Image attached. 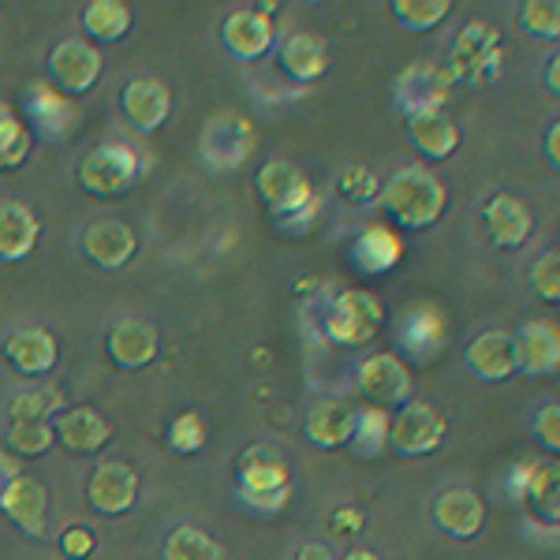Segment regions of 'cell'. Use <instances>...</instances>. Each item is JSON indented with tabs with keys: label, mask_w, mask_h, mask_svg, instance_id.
Returning <instances> with one entry per match:
<instances>
[{
	"label": "cell",
	"mask_w": 560,
	"mask_h": 560,
	"mask_svg": "<svg viewBox=\"0 0 560 560\" xmlns=\"http://www.w3.org/2000/svg\"><path fill=\"white\" fill-rule=\"evenodd\" d=\"M377 210H382L385 221L396 224V229L422 232V229H433V224L445 217L448 191L427 165H408L382 184Z\"/></svg>",
	"instance_id": "cell-1"
},
{
	"label": "cell",
	"mask_w": 560,
	"mask_h": 560,
	"mask_svg": "<svg viewBox=\"0 0 560 560\" xmlns=\"http://www.w3.org/2000/svg\"><path fill=\"white\" fill-rule=\"evenodd\" d=\"M382 322H385L382 300L363 292V288H351V292H340L329 303V311H325V337L340 348H359L377 337Z\"/></svg>",
	"instance_id": "cell-2"
},
{
	"label": "cell",
	"mask_w": 560,
	"mask_h": 560,
	"mask_svg": "<svg viewBox=\"0 0 560 560\" xmlns=\"http://www.w3.org/2000/svg\"><path fill=\"white\" fill-rule=\"evenodd\" d=\"M448 419L427 400H408L388 422V448L396 456H430L445 445Z\"/></svg>",
	"instance_id": "cell-3"
},
{
	"label": "cell",
	"mask_w": 560,
	"mask_h": 560,
	"mask_svg": "<svg viewBox=\"0 0 560 560\" xmlns=\"http://www.w3.org/2000/svg\"><path fill=\"white\" fill-rule=\"evenodd\" d=\"M139 179V158L124 142H105V147L90 150L79 165V184L97 198H116L131 191V184Z\"/></svg>",
	"instance_id": "cell-4"
},
{
	"label": "cell",
	"mask_w": 560,
	"mask_h": 560,
	"mask_svg": "<svg viewBox=\"0 0 560 560\" xmlns=\"http://www.w3.org/2000/svg\"><path fill=\"white\" fill-rule=\"evenodd\" d=\"M355 393L366 400V408H396V404H408L411 400V370L400 363L396 355L388 351H377L359 363L355 374Z\"/></svg>",
	"instance_id": "cell-5"
},
{
	"label": "cell",
	"mask_w": 560,
	"mask_h": 560,
	"mask_svg": "<svg viewBox=\"0 0 560 560\" xmlns=\"http://www.w3.org/2000/svg\"><path fill=\"white\" fill-rule=\"evenodd\" d=\"M396 340H400V351L411 363H433L448 345V322L441 314V306L433 303L404 306V314L396 318Z\"/></svg>",
	"instance_id": "cell-6"
},
{
	"label": "cell",
	"mask_w": 560,
	"mask_h": 560,
	"mask_svg": "<svg viewBox=\"0 0 560 560\" xmlns=\"http://www.w3.org/2000/svg\"><path fill=\"white\" fill-rule=\"evenodd\" d=\"M448 94H453V75L438 65H411L396 79V105L404 108L408 120L427 113H445Z\"/></svg>",
	"instance_id": "cell-7"
},
{
	"label": "cell",
	"mask_w": 560,
	"mask_h": 560,
	"mask_svg": "<svg viewBox=\"0 0 560 560\" xmlns=\"http://www.w3.org/2000/svg\"><path fill=\"white\" fill-rule=\"evenodd\" d=\"M255 187L261 195V206L273 217H280V221L303 213L314 198L306 176L295 165H288V161H269V165H261L255 176Z\"/></svg>",
	"instance_id": "cell-8"
},
{
	"label": "cell",
	"mask_w": 560,
	"mask_h": 560,
	"mask_svg": "<svg viewBox=\"0 0 560 560\" xmlns=\"http://www.w3.org/2000/svg\"><path fill=\"white\" fill-rule=\"evenodd\" d=\"M516 340V374L523 377H557L560 374V325L549 318L523 322Z\"/></svg>",
	"instance_id": "cell-9"
},
{
	"label": "cell",
	"mask_w": 560,
	"mask_h": 560,
	"mask_svg": "<svg viewBox=\"0 0 560 560\" xmlns=\"http://www.w3.org/2000/svg\"><path fill=\"white\" fill-rule=\"evenodd\" d=\"M273 38H277V26L269 20V8H243V12H232L221 26L224 52L232 60H240V65L266 57Z\"/></svg>",
	"instance_id": "cell-10"
},
{
	"label": "cell",
	"mask_w": 560,
	"mask_h": 560,
	"mask_svg": "<svg viewBox=\"0 0 560 560\" xmlns=\"http://www.w3.org/2000/svg\"><path fill=\"white\" fill-rule=\"evenodd\" d=\"M482 229L497 250H520L530 240V232H535V217H530L527 202H520L516 195L497 191L482 206Z\"/></svg>",
	"instance_id": "cell-11"
},
{
	"label": "cell",
	"mask_w": 560,
	"mask_h": 560,
	"mask_svg": "<svg viewBox=\"0 0 560 560\" xmlns=\"http://www.w3.org/2000/svg\"><path fill=\"white\" fill-rule=\"evenodd\" d=\"M467 374L482 385H501L516 374V340L504 329H486L464 351Z\"/></svg>",
	"instance_id": "cell-12"
},
{
	"label": "cell",
	"mask_w": 560,
	"mask_h": 560,
	"mask_svg": "<svg viewBox=\"0 0 560 560\" xmlns=\"http://www.w3.org/2000/svg\"><path fill=\"white\" fill-rule=\"evenodd\" d=\"M86 501L94 504L102 516H124V512L135 509L139 501V478L128 464L120 459H105V464L94 467L86 482Z\"/></svg>",
	"instance_id": "cell-13"
},
{
	"label": "cell",
	"mask_w": 560,
	"mask_h": 560,
	"mask_svg": "<svg viewBox=\"0 0 560 560\" xmlns=\"http://www.w3.org/2000/svg\"><path fill=\"white\" fill-rule=\"evenodd\" d=\"M359 422V404L345 400V396H325L306 411L303 433L314 448H345L351 445V433Z\"/></svg>",
	"instance_id": "cell-14"
},
{
	"label": "cell",
	"mask_w": 560,
	"mask_h": 560,
	"mask_svg": "<svg viewBox=\"0 0 560 560\" xmlns=\"http://www.w3.org/2000/svg\"><path fill=\"white\" fill-rule=\"evenodd\" d=\"M433 520L445 530L448 538L467 541L475 535H482L486 527V501L467 486H448L445 493L433 501Z\"/></svg>",
	"instance_id": "cell-15"
},
{
	"label": "cell",
	"mask_w": 560,
	"mask_h": 560,
	"mask_svg": "<svg viewBox=\"0 0 560 560\" xmlns=\"http://www.w3.org/2000/svg\"><path fill=\"white\" fill-rule=\"evenodd\" d=\"M49 71H52V83L65 90V94H86L102 79V52L86 42H65L52 49Z\"/></svg>",
	"instance_id": "cell-16"
},
{
	"label": "cell",
	"mask_w": 560,
	"mask_h": 560,
	"mask_svg": "<svg viewBox=\"0 0 560 560\" xmlns=\"http://www.w3.org/2000/svg\"><path fill=\"white\" fill-rule=\"evenodd\" d=\"M0 512L23 530V535L38 538L45 530V512H49V497L45 486L31 475H15L12 482L0 490Z\"/></svg>",
	"instance_id": "cell-17"
},
{
	"label": "cell",
	"mask_w": 560,
	"mask_h": 560,
	"mask_svg": "<svg viewBox=\"0 0 560 560\" xmlns=\"http://www.w3.org/2000/svg\"><path fill=\"white\" fill-rule=\"evenodd\" d=\"M404 258V240L388 224H370L351 240V266L363 277H382L388 269H396Z\"/></svg>",
	"instance_id": "cell-18"
},
{
	"label": "cell",
	"mask_w": 560,
	"mask_h": 560,
	"mask_svg": "<svg viewBox=\"0 0 560 560\" xmlns=\"http://www.w3.org/2000/svg\"><path fill=\"white\" fill-rule=\"evenodd\" d=\"M108 359L120 370H142L158 359V329L150 322L124 318L108 332Z\"/></svg>",
	"instance_id": "cell-19"
},
{
	"label": "cell",
	"mask_w": 560,
	"mask_h": 560,
	"mask_svg": "<svg viewBox=\"0 0 560 560\" xmlns=\"http://www.w3.org/2000/svg\"><path fill=\"white\" fill-rule=\"evenodd\" d=\"M236 493H288L284 456L269 445L247 448L236 467Z\"/></svg>",
	"instance_id": "cell-20"
},
{
	"label": "cell",
	"mask_w": 560,
	"mask_h": 560,
	"mask_svg": "<svg viewBox=\"0 0 560 560\" xmlns=\"http://www.w3.org/2000/svg\"><path fill=\"white\" fill-rule=\"evenodd\" d=\"M255 150V128L243 116H217L206 128V158L217 168H236Z\"/></svg>",
	"instance_id": "cell-21"
},
{
	"label": "cell",
	"mask_w": 560,
	"mask_h": 560,
	"mask_svg": "<svg viewBox=\"0 0 560 560\" xmlns=\"http://www.w3.org/2000/svg\"><path fill=\"white\" fill-rule=\"evenodd\" d=\"M277 65L292 83H314L329 68V45L318 34H292L277 49Z\"/></svg>",
	"instance_id": "cell-22"
},
{
	"label": "cell",
	"mask_w": 560,
	"mask_h": 560,
	"mask_svg": "<svg viewBox=\"0 0 560 560\" xmlns=\"http://www.w3.org/2000/svg\"><path fill=\"white\" fill-rule=\"evenodd\" d=\"M408 142L419 158L427 161H445L459 150V128L448 113H427L408 120Z\"/></svg>",
	"instance_id": "cell-23"
},
{
	"label": "cell",
	"mask_w": 560,
	"mask_h": 560,
	"mask_svg": "<svg viewBox=\"0 0 560 560\" xmlns=\"http://www.w3.org/2000/svg\"><path fill=\"white\" fill-rule=\"evenodd\" d=\"M135 247H139V240H135V232L124 221H97V224H90L86 236H83L86 258L97 261L102 269L128 266Z\"/></svg>",
	"instance_id": "cell-24"
},
{
	"label": "cell",
	"mask_w": 560,
	"mask_h": 560,
	"mask_svg": "<svg viewBox=\"0 0 560 560\" xmlns=\"http://www.w3.org/2000/svg\"><path fill=\"white\" fill-rule=\"evenodd\" d=\"M52 433H57L60 445L75 456H94L108 445V422L90 408L65 411L57 422H52Z\"/></svg>",
	"instance_id": "cell-25"
},
{
	"label": "cell",
	"mask_w": 560,
	"mask_h": 560,
	"mask_svg": "<svg viewBox=\"0 0 560 560\" xmlns=\"http://www.w3.org/2000/svg\"><path fill=\"white\" fill-rule=\"evenodd\" d=\"M168 86L158 79H131L124 86V113L139 131H158L168 120Z\"/></svg>",
	"instance_id": "cell-26"
},
{
	"label": "cell",
	"mask_w": 560,
	"mask_h": 560,
	"mask_svg": "<svg viewBox=\"0 0 560 560\" xmlns=\"http://www.w3.org/2000/svg\"><path fill=\"white\" fill-rule=\"evenodd\" d=\"M4 355L20 374L38 377L57 366V340L45 329H15L12 337L4 340Z\"/></svg>",
	"instance_id": "cell-27"
},
{
	"label": "cell",
	"mask_w": 560,
	"mask_h": 560,
	"mask_svg": "<svg viewBox=\"0 0 560 560\" xmlns=\"http://www.w3.org/2000/svg\"><path fill=\"white\" fill-rule=\"evenodd\" d=\"M38 247V217L20 202H0V261H23Z\"/></svg>",
	"instance_id": "cell-28"
},
{
	"label": "cell",
	"mask_w": 560,
	"mask_h": 560,
	"mask_svg": "<svg viewBox=\"0 0 560 560\" xmlns=\"http://www.w3.org/2000/svg\"><path fill=\"white\" fill-rule=\"evenodd\" d=\"M523 509H527V516L535 523L560 527V464L535 467L527 493H523Z\"/></svg>",
	"instance_id": "cell-29"
},
{
	"label": "cell",
	"mask_w": 560,
	"mask_h": 560,
	"mask_svg": "<svg viewBox=\"0 0 560 560\" xmlns=\"http://www.w3.org/2000/svg\"><path fill=\"white\" fill-rule=\"evenodd\" d=\"M83 26L86 34L94 42H120L124 34L131 31V8L120 4V0H94V4H86L83 12Z\"/></svg>",
	"instance_id": "cell-30"
},
{
	"label": "cell",
	"mask_w": 560,
	"mask_h": 560,
	"mask_svg": "<svg viewBox=\"0 0 560 560\" xmlns=\"http://www.w3.org/2000/svg\"><path fill=\"white\" fill-rule=\"evenodd\" d=\"M388 411L382 408H359V422H355V433H351V453L359 459H377L382 453H388Z\"/></svg>",
	"instance_id": "cell-31"
},
{
	"label": "cell",
	"mask_w": 560,
	"mask_h": 560,
	"mask_svg": "<svg viewBox=\"0 0 560 560\" xmlns=\"http://www.w3.org/2000/svg\"><path fill=\"white\" fill-rule=\"evenodd\" d=\"M396 23L411 34H430L453 15V0H396Z\"/></svg>",
	"instance_id": "cell-32"
},
{
	"label": "cell",
	"mask_w": 560,
	"mask_h": 560,
	"mask_svg": "<svg viewBox=\"0 0 560 560\" xmlns=\"http://www.w3.org/2000/svg\"><path fill=\"white\" fill-rule=\"evenodd\" d=\"M26 153H31V128L0 102V173L20 168L26 161Z\"/></svg>",
	"instance_id": "cell-33"
},
{
	"label": "cell",
	"mask_w": 560,
	"mask_h": 560,
	"mask_svg": "<svg viewBox=\"0 0 560 560\" xmlns=\"http://www.w3.org/2000/svg\"><path fill=\"white\" fill-rule=\"evenodd\" d=\"M520 26L535 42H560V0H523Z\"/></svg>",
	"instance_id": "cell-34"
},
{
	"label": "cell",
	"mask_w": 560,
	"mask_h": 560,
	"mask_svg": "<svg viewBox=\"0 0 560 560\" xmlns=\"http://www.w3.org/2000/svg\"><path fill=\"white\" fill-rule=\"evenodd\" d=\"M65 396L57 388H31V393H15L8 404V419L12 422H49L52 411H60Z\"/></svg>",
	"instance_id": "cell-35"
},
{
	"label": "cell",
	"mask_w": 560,
	"mask_h": 560,
	"mask_svg": "<svg viewBox=\"0 0 560 560\" xmlns=\"http://www.w3.org/2000/svg\"><path fill=\"white\" fill-rule=\"evenodd\" d=\"M165 560H224L221 546L195 527H179L165 541Z\"/></svg>",
	"instance_id": "cell-36"
},
{
	"label": "cell",
	"mask_w": 560,
	"mask_h": 560,
	"mask_svg": "<svg viewBox=\"0 0 560 560\" xmlns=\"http://www.w3.org/2000/svg\"><path fill=\"white\" fill-rule=\"evenodd\" d=\"M337 195L345 198L348 206H370V202H377V195H382V179H377L374 168L351 165L337 176Z\"/></svg>",
	"instance_id": "cell-37"
},
{
	"label": "cell",
	"mask_w": 560,
	"mask_h": 560,
	"mask_svg": "<svg viewBox=\"0 0 560 560\" xmlns=\"http://www.w3.org/2000/svg\"><path fill=\"white\" fill-rule=\"evenodd\" d=\"M57 433H52V422H12L8 430V445L20 456H42L52 448Z\"/></svg>",
	"instance_id": "cell-38"
},
{
	"label": "cell",
	"mask_w": 560,
	"mask_h": 560,
	"mask_svg": "<svg viewBox=\"0 0 560 560\" xmlns=\"http://www.w3.org/2000/svg\"><path fill=\"white\" fill-rule=\"evenodd\" d=\"M530 292L538 295L541 303H560V250H546L538 255V261L530 266Z\"/></svg>",
	"instance_id": "cell-39"
},
{
	"label": "cell",
	"mask_w": 560,
	"mask_h": 560,
	"mask_svg": "<svg viewBox=\"0 0 560 560\" xmlns=\"http://www.w3.org/2000/svg\"><path fill=\"white\" fill-rule=\"evenodd\" d=\"M168 445H173V453H179V456L198 453V448L206 445V422H202V415H195V411L179 415V419L173 422V430H168Z\"/></svg>",
	"instance_id": "cell-40"
},
{
	"label": "cell",
	"mask_w": 560,
	"mask_h": 560,
	"mask_svg": "<svg viewBox=\"0 0 560 560\" xmlns=\"http://www.w3.org/2000/svg\"><path fill=\"white\" fill-rule=\"evenodd\" d=\"M530 430H535V441L541 448H546L549 456H560V400L546 404V408H538L535 422H530Z\"/></svg>",
	"instance_id": "cell-41"
},
{
	"label": "cell",
	"mask_w": 560,
	"mask_h": 560,
	"mask_svg": "<svg viewBox=\"0 0 560 560\" xmlns=\"http://www.w3.org/2000/svg\"><path fill=\"white\" fill-rule=\"evenodd\" d=\"M65 553L71 557V560H83V557H90V549H94V535H90L86 527H71V530H65Z\"/></svg>",
	"instance_id": "cell-42"
},
{
	"label": "cell",
	"mask_w": 560,
	"mask_h": 560,
	"mask_svg": "<svg viewBox=\"0 0 560 560\" xmlns=\"http://www.w3.org/2000/svg\"><path fill=\"white\" fill-rule=\"evenodd\" d=\"M541 153H546L549 168H553V173H560V120H553L546 128V139H541Z\"/></svg>",
	"instance_id": "cell-43"
},
{
	"label": "cell",
	"mask_w": 560,
	"mask_h": 560,
	"mask_svg": "<svg viewBox=\"0 0 560 560\" xmlns=\"http://www.w3.org/2000/svg\"><path fill=\"white\" fill-rule=\"evenodd\" d=\"M295 560H337V557H332V549L325 541H306V546L295 549Z\"/></svg>",
	"instance_id": "cell-44"
},
{
	"label": "cell",
	"mask_w": 560,
	"mask_h": 560,
	"mask_svg": "<svg viewBox=\"0 0 560 560\" xmlns=\"http://www.w3.org/2000/svg\"><path fill=\"white\" fill-rule=\"evenodd\" d=\"M541 79H546V90H549V94L560 97V52H553V57H549L546 75H541Z\"/></svg>",
	"instance_id": "cell-45"
},
{
	"label": "cell",
	"mask_w": 560,
	"mask_h": 560,
	"mask_svg": "<svg viewBox=\"0 0 560 560\" xmlns=\"http://www.w3.org/2000/svg\"><path fill=\"white\" fill-rule=\"evenodd\" d=\"M340 560H382L377 553H370V549H351V553H345Z\"/></svg>",
	"instance_id": "cell-46"
},
{
	"label": "cell",
	"mask_w": 560,
	"mask_h": 560,
	"mask_svg": "<svg viewBox=\"0 0 560 560\" xmlns=\"http://www.w3.org/2000/svg\"><path fill=\"white\" fill-rule=\"evenodd\" d=\"M557 250H560V247H557Z\"/></svg>",
	"instance_id": "cell-47"
}]
</instances>
